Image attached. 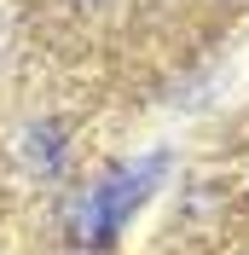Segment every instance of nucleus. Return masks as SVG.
Here are the masks:
<instances>
[{"label": "nucleus", "mask_w": 249, "mask_h": 255, "mask_svg": "<svg viewBox=\"0 0 249 255\" xmlns=\"http://www.w3.org/2000/svg\"><path fill=\"white\" fill-rule=\"evenodd\" d=\"M162 174H168V157H162V151L127 162V168H116L105 186H93L87 197H81L76 221H70V226H76V238H81V244H110L116 232H122V221L145 203V191H151Z\"/></svg>", "instance_id": "nucleus-1"}]
</instances>
